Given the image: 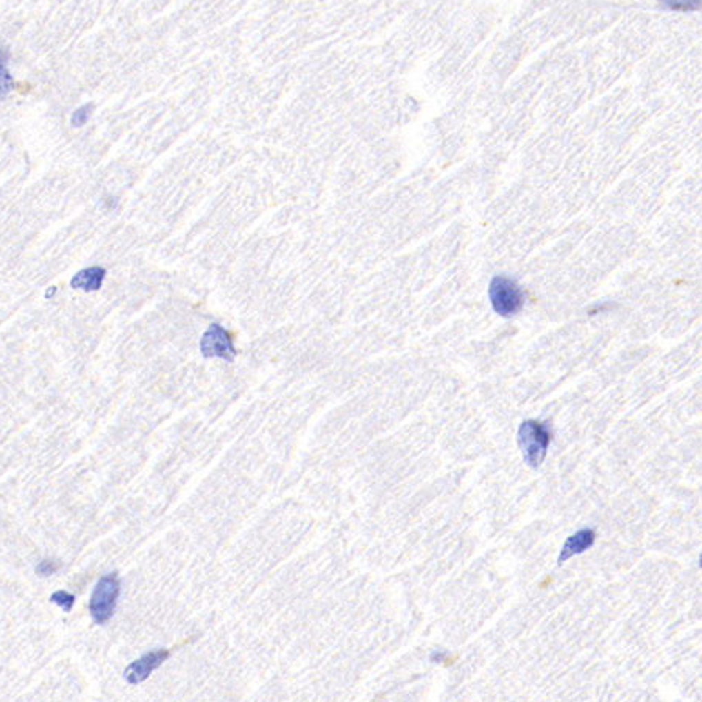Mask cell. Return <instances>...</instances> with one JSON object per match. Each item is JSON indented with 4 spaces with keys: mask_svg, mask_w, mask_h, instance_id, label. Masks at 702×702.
Wrapping results in <instances>:
<instances>
[{
    "mask_svg": "<svg viewBox=\"0 0 702 702\" xmlns=\"http://www.w3.org/2000/svg\"><path fill=\"white\" fill-rule=\"evenodd\" d=\"M105 276L106 270L103 267H100V265H94V267L80 270V272L70 280V286L85 292H94L102 287Z\"/></svg>",
    "mask_w": 702,
    "mask_h": 702,
    "instance_id": "obj_7",
    "label": "cell"
},
{
    "mask_svg": "<svg viewBox=\"0 0 702 702\" xmlns=\"http://www.w3.org/2000/svg\"><path fill=\"white\" fill-rule=\"evenodd\" d=\"M660 3L671 11H696L701 7V0H660Z\"/></svg>",
    "mask_w": 702,
    "mask_h": 702,
    "instance_id": "obj_8",
    "label": "cell"
},
{
    "mask_svg": "<svg viewBox=\"0 0 702 702\" xmlns=\"http://www.w3.org/2000/svg\"><path fill=\"white\" fill-rule=\"evenodd\" d=\"M50 601L56 606H60L64 612H70L75 604V597L68 592H64V590H58V592L52 595Z\"/></svg>",
    "mask_w": 702,
    "mask_h": 702,
    "instance_id": "obj_9",
    "label": "cell"
},
{
    "mask_svg": "<svg viewBox=\"0 0 702 702\" xmlns=\"http://www.w3.org/2000/svg\"><path fill=\"white\" fill-rule=\"evenodd\" d=\"M488 298L492 308L501 317H512L520 312L524 303L522 287L507 276H495L488 285Z\"/></svg>",
    "mask_w": 702,
    "mask_h": 702,
    "instance_id": "obj_2",
    "label": "cell"
},
{
    "mask_svg": "<svg viewBox=\"0 0 702 702\" xmlns=\"http://www.w3.org/2000/svg\"><path fill=\"white\" fill-rule=\"evenodd\" d=\"M121 593V581L117 573H110L100 577L96 588H94L90 612L94 621L97 624H105L114 615L117 598Z\"/></svg>",
    "mask_w": 702,
    "mask_h": 702,
    "instance_id": "obj_3",
    "label": "cell"
},
{
    "mask_svg": "<svg viewBox=\"0 0 702 702\" xmlns=\"http://www.w3.org/2000/svg\"><path fill=\"white\" fill-rule=\"evenodd\" d=\"M553 434L546 423L526 420L518 428V445L523 454V461L530 468H540L544 464L548 446L551 444Z\"/></svg>",
    "mask_w": 702,
    "mask_h": 702,
    "instance_id": "obj_1",
    "label": "cell"
},
{
    "mask_svg": "<svg viewBox=\"0 0 702 702\" xmlns=\"http://www.w3.org/2000/svg\"><path fill=\"white\" fill-rule=\"evenodd\" d=\"M7 60H8V52L3 50V49H0V63L5 64V63H7Z\"/></svg>",
    "mask_w": 702,
    "mask_h": 702,
    "instance_id": "obj_13",
    "label": "cell"
},
{
    "mask_svg": "<svg viewBox=\"0 0 702 702\" xmlns=\"http://www.w3.org/2000/svg\"><path fill=\"white\" fill-rule=\"evenodd\" d=\"M13 79L2 63H0V100H3L8 96L10 91L13 90Z\"/></svg>",
    "mask_w": 702,
    "mask_h": 702,
    "instance_id": "obj_11",
    "label": "cell"
},
{
    "mask_svg": "<svg viewBox=\"0 0 702 702\" xmlns=\"http://www.w3.org/2000/svg\"><path fill=\"white\" fill-rule=\"evenodd\" d=\"M200 351L206 359L219 358L227 362H233L236 358V348L233 339L225 328L219 323H211L200 340Z\"/></svg>",
    "mask_w": 702,
    "mask_h": 702,
    "instance_id": "obj_4",
    "label": "cell"
},
{
    "mask_svg": "<svg viewBox=\"0 0 702 702\" xmlns=\"http://www.w3.org/2000/svg\"><path fill=\"white\" fill-rule=\"evenodd\" d=\"M595 540H597V534H595L593 529L577 530V533L570 535L568 539L565 540V544L562 546V550H560V554L557 557V564L562 565L568 559L586 553L587 550H590V548L595 545Z\"/></svg>",
    "mask_w": 702,
    "mask_h": 702,
    "instance_id": "obj_6",
    "label": "cell"
},
{
    "mask_svg": "<svg viewBox=\"0 0 702 702\" xmlns=\"http://www.w3.org/2000/svg\"><path fill=\"white\" fill-rule=\"evenodd\" d=\"M56 570L58 565L55 562H52V560H43V562L37 566V573L41 576H50L55 573Z\"/></svg>",
    "mask_w": 702,
    "mask_h": 702,
    "instance_id": "obj_12",
    "label": "cell"
},
{
    "mask_svg": "<svg viewBox=\"0 0 702 702\" xmlns=\"http://www.w3.org/2000/svg\"><path fill=\"white\" fill-rule=\"evenodd\" d=\"M169 656L170 652L167 650H158L145 654V656L138 659L136 662L130 663L125 672H123V676H125V679L130 683L136 685V683L144 682L153 671L163 665V662H166Z\"/></svg>",
    "mask_w": 702,
    "mask_h": 702,
    "instance_id": "obj_5",
    "label": "cell"
},
{
    "mask_svg": "<svg viewBox=\"0 0 702 702\" xmlns=\"http://www.w3.org/2000/svg\"><path fill=\"white\" fill-rule=\"evenodd\" d=\"M92 111H94V105L92 103L83 105V106H80L79 110H75L74 114H72V125L74 127H83L85 123L90 121Z\"/></svg>",
    "mask_w": 702,
    "mask_h": 702,
    "instance_id": "obj_10",
    "label": "cell"
}]
</instances>
